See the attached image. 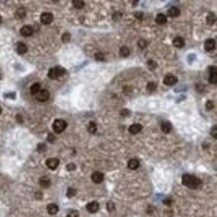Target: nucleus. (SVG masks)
Here are the masks:
<instances>
[{
	"mask_svg": "<svg viewBox=\"0 0 217 217\" xmlns=\"http://www.w3.org/2000/svg\"><path fill=\"white\" fill-rule=\"evenodd\" d=\"M182 183L189 188L195 189L200 185V179L193 175H190V174H183Z\"/></svg>",
	"mask_w": 217,
	"mask_h": 217,
	"instance_id": "f257e3e1",
	"label": "nucleus"
},
{
	"mask_svg": "<svg viewBox=\"0 0 217 217\" xmlns=\"http://www.w3.org/2000/svg\"><path fill=\"white\" fill-rule=\"evenodd\" d=\"M65 73V69L61 66H55L53 68H50L48 71V77L51 79H56L60 76H62Z\"/></svg>",
	"mask_w": 217,
	"mask_h": 217,
	"instance_id": "f03ea898",
	"label": "nucleus"
},
{
	"mask_svg": "<svg viewBox=\"0 0 217 217\" xmlns=\"http://www.w3.org/2000/svg\"><path fill=\"white\" fill-rule=\"evenodd\" d=\"M67 127V123L66 121H64L63 119H56L55 121L53 122V130L55 131L56 133H61L63 132Z\"/></svg>",
	"mask_w": 217,
	"mask_h": 217,
	"instance_id": "7ed1b4c3",
	"label": "nucleus"
},
{
	"mask_svg": "<svg viewBox=\"0 0 217 217\" xmlns=\"http://www.w3.org/2000/svg\"><path fill=\"white\" fill-rule=\"evenodd\" d=\"M49 95H50V94H49L48 90L42 89L36 94V99H37L38 101H40V102H45V101H47L49 99Z\"/></svg>",
	"mask_w": 217,
	"mask_h": 217,
	"instance_id": "20e7f679",
	"label": "nucleus"
},
{
	"mask_svg": "<svg viewBox=\"0 0 217 217\" xmlns=\"http://www.w3.org/2000/svg\"><path fill=\"white\" fill-rule=\"evenodd\" d=\"M40 20L43 24H50L53 21V15L49 12H44L40 16Z\"/></svg>",
	"mask_w": 217,
	"mask_h": 217,
	"instance_id": "39448f33",
	"label": "nucleus"
},
{
	"mask_svg": "<svg viewBox=\"0 0 217 217\" xmlns=\"http://www.w3.org/2000/svg\"><path fill=\"white\" fill-rule=\"evenodd\" d=\"M163 82L164 84L168 85V86H172V85L176 84V82H177V77H175L172 74H167L164 77Z\"/></svg>",
	"mask_w": 217,
	"mask_h": 217,
	"instance_id": "423d86ee",
	"label": "nucleus"
},
{
	"mask_svg": "<svg viewBox=\"0 0 217 217\" xmlns=\"http://www.w3.org/2000/svg\"><path fill=\"white\" fill-rule=\"evenodd\" d=\"M59 165V160L57 158H49V159L46 160V166L48 167L49 169H56Z\"/></svg>",
	"mask_w": 217,
	"mask_h": 217,
	"instance_id": "0eeeda50",
	"label": "nucleus"
},
{
	"mask_svg": "<svg viewBox=\"0 0 217 217\" xmlns=\"http://www.w3.org/2000/svg\"><path fill=\"white\" fill-rule=\"evenodd\" d=\"M86 209H87L88 212H90V213H95V212L98 211V209H99V203L96 202V201L89 202L86 205Z\"/></svg>",
	"mask_w": 217,
	"mask_h": 217,
	"instance_id": "6e6552de",
	"label": "nucleus"
},
{
	"mask_svg": "<svg viewBox=\"0 0 217 217\" xmlns=\"http://www.w3.org/2000/svg\"><path fill=\"white\" fill-rule=\"evenodd\" d=\"M32 33H33V28L29 25H25L20 29V34H21L22 36H25V37L31 36L32 35Z\"/></svg>",
	"mask_w": 217,
	"mask_h": 217,
	"instance_id": "1a4fd4ad",
	"label": "nucleus"
},
{
	"mask_svg": "<svg viewBox=\"0 0 217 217\" xmlns=\"http://www.w3.org/2000/svg\"><path fill=\"white\" fill-rule=\"evenodd\" d=\"M91 179L94 183H100V182L103 181V179H104V175H103V173L97 171V172H94L93 174H92Z\"/></svg>",
	"mask_w": 217,
	"mask_h": 217,
	"instance_id": "9d476101",
	"label": "nucleus"
},
{
	"mask_svg": "<svg viewBox=\"0 0 217 217\" xmlns=\"http://www.w3.org/2000/svg\"><path fill=\"white\" fill-rule=\"evenodd\" d=\"M204 48L206 51H211L215 48V40L214 39H207L204 43Z\"/></svg>",
	"mask_w": 217,
	"mask_h": 217,
	"instance_id": "9b49d317",
	"label": "nucleus"
},
{
	"mask_svg": "<svg viewBox=\"0 0 217 217\" xmlns=\"http://www.w3.org/2000/svg\"><path fill=\"white\" fill-rule=\"evenodd\" d=\"M27 50H28V48H27V45L25 43H23V42H18L16 45V51L18 53L25 54L27 52Z\"/></svg>",
	"mask_w": 217,
	"mask_h": 217,
	"instance_id": "f8f14e48",
	"label": "nucleus"
},
{
	"mask_svg": "<svg viewBox=\"0 0 217 217\" xmlns=\"http://www.w3.org/2000/svg\"><path fill=\"white\" fill-rule=\"evenodd\" d=\"M58 206L55 204V203H51V204H48L47 205V212H48L49 214H51V215H54V214H56L58 212Z\"/></svg>",
	"mask_w": 217,
	"mask_h": 217,
	"instance_id": "ddd939ff",
	"label": "nucleus"
},
{
	"mask_svg": "<svg viewBox=\"0 0 217 217\" xmlns=\"http://www.w3.org/2000/svg\"><path fill=\"white\" fill-rule=\"evenodd\" d=\"M142 129V126L138 123H134L129 127V132L131 134H137L138 132H140Z\"/></svg>",
	"mask_w": 217,
	"mask_h": 217,
	"instance_id": "4468645a",
	"label": "nucleus"
},
{
	"mask_svg": "<svg viewBox=\"0 0 217 217\" xmlns=\"http://www.w3.org/2000/svg\"><path fill=\"white\" fill-rule=\"evenodd\" d=\"M39 184H40V186L43 187V188H48V187L50 186V184H51V181H50V179H49L48 177L44 176V177L40 178Z\"/></svg>",
	"mask_w": 217,
	"mask_h": 217,
	"instance_id": "2eb2a0df",
	"label": "nucleus"
},
{
	"mask_svg": "<svg viewBox=\"0 0 217 217\" xmlns=\"http://www.w3.org/2000/svg\"><path fill=\"white\" fill-rule=\"evenodd\" d=\"M209 82L210 83H216L217 82V74H216V68H215V67H212V68H210Z\"/></svg>",
	"mask_w": 217,
	"mask_h": 217,
	"instance_id": "dca6fc26",
	"label": "nucleus"
},
{
	"mask_svg": "<svg viewBox=\"0 0 217 217\" xmlns=\"http://www.w3.org/2000/svg\"><path fill=\"white\" fill-rule=\"evenodd\" d=\"M138 167H139L138 159H136V158H132V159H130L129 161H128V168L134 170V169H137Z\"/></svg>",
	"mask_w": 217,
	"mask_h": 217,
	"instance_id": "f3484780",
	"label": "nucleus"
},
{
	"mask_svg": "<svg viewBox=\"0 0 217 217\" xmlns=\"http://www.w3.org/2000/svg\"><path fill=\"white\" fill-rule=\"evenodd\" d=\"M161 129H162V131H163L164 133H169L171 131V129H172V125H171L170 122L165 121V122H163V123H162Z\"/></svg>",
	"mask_w": 217,
	"mask_h": 217,
	"instance_id": "a211bd4d",
	"label": "nucleus"
},
{
	"mask_svg": "<svg viewBox=\"0 0 217 217\" xmlns=\"http://www.w3.org/2000/svg\"><path fill=\"white\" fill-rule=\"evenodd\" d=\"M173 45L177 48H182L184 46V40L181 37H175L173 40Z\"/></svg>",
	"mask_w": 217,
	"mask_h": 217,
	"instance_id": "6ab92c4d",
	"label": "nucleus"
},
{
	"mask_svg": "<svg viewBox=\"0 0 217 217\" xmlns=\"http://www.w3.org/2000/svg\"><path fill=\"white\" fill-rule=\"evenodd\" d=\"M168 15L170 17H177L180 15V10L177 7H171L168 10Z\"/></svg>",
	"mask_w": 217,
	"mask_h": 217,
	"instance_id": "aec40b11",
	"label": "nucleus"
},
{
	"mask_svg": "<svg viewBox=\"0 0 217 217\" xmlns=\"http://www.w3.org/2000/svg\"><path fill=\"white\" fill-rule=\"evenodd\" d=\"M25 16H26V11L24 8H19L16 11V13H15V17L18 18V19H22V18H24Z\"/></svg>",
	"mask_w": 217,
	"mask_h": 217,
	"instance_id": "412c9836",
	"label": "nucleus"
},
{
	"mask_svg": "<svg viewBox=\"0 0 217 217\" xmlns=\"http://www.w3.org/2000/svg\"><path fill=\"white\" fill-rule=\"evenodd\" d=\"M40 90H41V89H40V84H39V83H34V84L30 87V92H31V94H32V95H36V94H37Z\"/></svg>",
	"mask_w": 217,
	"mask_h": 217,
	"instance_id": "4be33fe9",
	"label": "nucleus"
},
{
	"mask_svg": "<svg viewBox=\"0 0 217 217\" xmlns=\"http://www.w3.org/2000/svg\"><path fill=\"white\" fill-rule=\"evenodd\" d=\"M119 53H120L121 57H127V56H129V54H130V50L128 49V47L123 46V47H121V48H120Z\"/></svg>",
	"mask_w": 217,
	"mask_h": 217,
	"instance_id": "5701e85b",
	"label": "nucleus"
},
{
	"mask_svg": "<svg viewBox=\"0 0 217 217\" xmlns=\"http://www.w3.org/2000/svg\"><path fill=\"white\" fill-rule=\"evenodd\" d=\"M156 22L158 24H165L166 23V16H165L164 14H158L157 16H156Z\"/></svg>",
	"mask_w": 217,
	"mask_h": 217,
	"instance_id": "b1692460",
	"label": "nucleus"
},
{
	"mask_svg": "<svg viewBox=\"0 0 217 217\" xmlns=\"http://www.w3.org/2000/svg\"><path fill=\"white\" fill-rule=\"evenodd\" d=\"M72 4L74 5V7L78 8V9L83 8V7H84V5H85L84 1H82V0H73V1H72Z\"/></svg>",
	"mask_w": 217,
	"mask_h": 217,
	"instance_id": "393cba45",
	"label": "nucleus"
},
{
	"mask_svg": "<svg viewBox=\"0 0 217 217\" xmlns=\"http://www.w3.org/2000/svg\"><path fill=\"white\" fill-rule=\"evenodd\" d=\"M87 130H88V132H89V133H95L96 130H97L96 123H94V122H90V123L88 124Z\"/></svg>",
	"mask_w": 217,
	"mask_h": 217,
	"instance_id": "a878e982",
	"label": "nucleus"
},
{
	"mask_svg": "<svg viewBox=\"0 0 217 217\" xmlns=\"http://www.w3.org/2000/svg\"><path fill=\"white\" fill-rule=\"evenodd\" d=\"M66 195H67V197H68V198H72L73 196L76 195V190L74 188H72V187H69V188L67 189Z\"/></svg>",
	"mask_w": 217,
	"mask_h": 217,
	"instance_id": "bb28decb",
	"label": "nucleus"
},
{
	"mask_svg": "<svg viewBox=\"0 0 217 217\" xmlns=\"http://www.w3.org/2000/svg\"><path fill=\"white\" fill-rule=\"evenodd\" d=\"M206 20H207V23L210 24V25H212V24L215 22V15H214L213 13H209L208 16H207V18H206Z\"/></svg>",
	"mask_w": 217,
	"mask_h": 217,
	"instance_id": "cd10ccee",
	"label": "nucleus"
},
{
	"mask_svg": "<svg viewBox=\"0 0 217 217\" xmlns=\"http://www.w3.org/2000/svg\"><path fill=\"white\" fill-rule=\"evenodd\" d=\"M156 88H157V85H156V83H154V82H149L147 84V90L149 92L155 91Z\"/></svg>",
	"mask_w": 217,
	"mask_h": 217,
	"instance_id": "c85d7f7f",
	"label": "nucleus"
},
{
	"mask_svg": "<svg viewBox=\"0 0 217 217\" xmlns=\"http://www.w3.org/2000/svg\"><path fill=\"white\" fill-rule=\"evenodd\" d=\"M95 59L97 61H103V60L105 59L104 53H102V52H96L95 53Z\"/></svg>",
	"mask_w": 217,
	"mask_h": 217,
	"instance_id": "c756f323",
	"label": "nucleus"
},
{
	"mask_svg": "<svg viewBox=\"0 0 217 217\" xmlns=\"http://www.w3.org/2000/svg\"><path fill=\"white\" fill-rule=\"evenodd\" d=\"M79 216V213L77 210H69L68 213H67V217H78Z\"/></svg>",
	"mask_w": 217,
	"mask_h": 217,
	"instance_id": "7c9ffc66",
	"label": "nucleus"
},
{
	"mask_svg": "<svg viewBox=\"0 0 217 217\" xmlns=\"http://www.w3.org/2000/svg\"><path fill=\"white\" fill-rule=\"evenodd\" d=\"M70 37H71V35H70L69 33H64V34L62 35V41L64 42V43H67V42H69Z\"/></svg>",
	"mask_w": 217,
	"mask_h": 217,
	"instance_id": "2f4dec72",
	"label": "nucleus"
},
{
	"mask_svg": "<svg viewBox=\"0 0 217 217\" xmlns=\"http://www.w3.org/2000/svg\"><path fill=\"white\" fill-rule=\"evenodd\" d=\"M112 18L114 21H119V20L121 19V13L120 12H114L113 13Z\"/></svg>",
	"mask_w": 217,
	"mask_h": 217,
	"instance_id": "473e14b6",
	"label": "nucleus"
},
{
	"mask_svg": "<svg viewBox=\"0 0 217 217\" xmlns=\"http://www.w3.org/2000/svg\"><path fill=\"white\" fill-rule=\"evenodd\" d=\"M37 149H38V151H39V152H44V151L46 150V145H45V144H43V143L38 144Z\"/></svg>",
	"mask_w": 217,
	"mask_h": 217,
	"instance_id": "72a5a7b5",
	"label": "nucleus"
},
{
	"mask_svg": "<svg viewBox=\"0 0 217 217\" xmlns=\"http://www.w3.org/2000/svg\"><path fill=\"white\" fill-rule=\"evenodd\" d=\"M66 168H67V170H68V171H73V170H75V169H76V165L73 164V163H69V164H67Z\"/></svg>",
	"mask_w": 217,
	"mask_h": 217,
	"instance_id": "f704fd0d",
	"label": "nucleus"
},
{
	"mask_svg": "<svg viewBox=\"0 0 217 217\" xmlns=\"http://www.w3.org/2000/svg\"><path fill=\"white\" fill-rule=\"evenodd\" d=\"M148 65H149V67H150V69H151V70H154L155 67L157 66V64H156V63H155L153 60H149V61H148Z\"/></svg>",
	"mask_w": 217,
	"mask_h": 217,
	"instance_id": "c9c22d12",
	"label": "nucleus"
},
{
	"mask_svg": "<svg viewBox=\"0 0 217 217\" xmlns=\"http://www.w3.org/2000/svg\"><path fill=\"white\" fill-rule=\"evenodd\" d=\"M115 208V205L113 202H108L107 203V210L108 211H113Z\"/></svg>",
	"mask_w": 217,
	"mask_h": 217,
	"instance_id": "e433bc0d",
	"label": "nucleus"
},
{
	"mask_svg": "<svg viewBox=\"0 0 217 217\" xmlns=\"http://www.w3.org/2000/svg\"><path fill=\"white\" fill-rule=\"evenodd\" d=\"M206 108H207V110H211L212 108H213V102H212L211 100H208L206 102Z\"/></svg>",
	"mask_w": 217,
	"mask_h": 217,
	"instance_id": "4c0bfd02",
	"label": "nucleus"
},
{
	"mask_svg": "<svg viewBox=\"0 0 217 217\" xmlns=\"http://www.w3.org/2000/svg\"><path fill=\"white\" fill-rule=\"evenodd\" d=\"M211 134L213 135L214 138H216V137H217V126H216V125L214 126L213 129L211 130Z\"/></svg>",
	"mask_w": 217,
	"mask_h": 217,
	"instance_id": "58836bf2",
	"label": "nucleus"
},
{
	"mask_svg": "<svg viewBox=\"0 0 217 217\" xmlns=\"http://www.w3.org/2000/svg\"><path fill=\"white\" fill-rule=\"evenodd\" d=\"M129 114H130V111H129V110H127V109H124V110H122V111H121V115H122V116H124V117L128 116Z\"/></svg>",
	"mask_w": 217,
	"mask_h": 217,
	"instance_id": "ea45409f",
	"label": "nucleus"
},
{
	"mask_svg": "<svg viewBox=\"0 0 217 217\" xmlns=\"http://www.w3.org/2000/svg\"><path fill=\"white\" fill-rule=\"evenodd\" d=\"M142 16H143V13L142 12H135V17L138 18V19H142Z\"/></svg>",
	"mask_w": 217,
	"mask_h": 217,
	"instance_id": "a19ab883",
	"label": "nucleus"
},
{
	"mask_svg": "<svg viewBox=\"0 0 217 217\" xmlns=\"http://www.w3.org/2000/svg\"><path fill=\"white\" fill-rule=\"evenodd\" d=\"M48 140L50 142H54V140H55V137H54L52 134H49L48 135Z\"/></svg>",
	"mask_w": 217,
	"mask_h": 217,
	"instance_id": "79ce46f5",
	"label": "nucleus"
},
{
	"mask_svg": "<svg viewBox=\"0 0 217 217\" xmlns=\"http://www.w3.org/2000/svg\"><path fill=\"white\" fill-rule=\"evenodd\" d=\"M163 202L165 203V204H167V205H170L171 204V199H170V198H167V199H165Z\"/></svg>",
	"mask_w": 217,
	"mask_h": 217,
	"instance_id": "37998d69",
	"label": "nucleus"
},
{
	"mask_svg": "<svg viewBox=\"0 0 217 217\" xmlns=\"http://www.w3.org/2000/svg\"><path fill=\"white\" fill-rule=\"evenodd\" d=\"M35 196L38 198V199H41V198H42V193H39V192H37V193L35 194Z\"/></svg>",
	"mask_w": 217,
	"mask_h": 217,
	"instance_id": "c03bdc74",
	"label": "nucleus"
},
{
	"mask_svg": "<svg viewBox=\"0 0 217 217\" xmlns=\"http://www.w3.org/2000/svg\"><path fill=\"white\" fill-rule=\"evenodd\" d=\"M1 22H2V17L0 16V24H1Z\"/></svg>",
	"mask_w": 217,
	"mask_h": 217,
	"instance_id": "a18cd8bd",
	"label": "nucleus"
},
{
	"mask_svg": "<svg viewBox=\"0 0 217 217\" xmlns=\"http://www.w3.org/2000/svg\"><path fill=\"white\" fill-rule=\"evenodd\" d=\"M1 112H2V109H1V107H0V114H1Z\"/></svg>",
	"mask_w": 217,
	"mask_h": 217,
	"instance_id": "49530a36",
	"label": "nucleus"
}]
</instances>
